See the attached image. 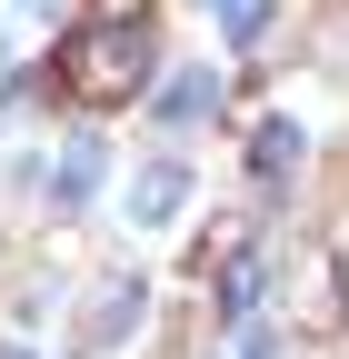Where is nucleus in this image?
Listing matches in <instances>:
<instances>
[{
    "label": "nucleus",
    "mask_w": 349,
    "mask_h": 359,
    "mask_svg": "<svg viewBox=\"0 0 349 359\" xmlns=\"http://www.w3.org/2000/svg\"><path fill=\"white\" fill-rule=\"evenodd\" d=\"M299 150H310V140H299V120H259V130H249V180L280 200L289 170H299Z\"/></svg>",
    "instance_id": "39448f33"
},
{
    "label": "nucleus",
    "mask_w": 349,
    "mask_h": 359,
    "mask_svg": "<svg viewBox=\"0 0 349 359\" xmlns=\"http://www.w3.org/2000/svg\"><path fill=\"white\" fill-rule=\"evenodd\" d=\"M90 20H150V0H90Z\"/></svg>",
    "instance_id": "9d476101"
},
{
    "label": "nucleus",
    "mask_w": 349,
    "mask_h": 359,
    "mask_svg": "<svg viewBox=\"0 0 349 359\" xmlns=\"http://www.w3.org/2000/svg\"><path fill=\"white\" fill-rule=\"evenodd\" d=\"M90 190H100V130H70V140L50 150V180H40V200H50L60 219H80V210H90Z\"/></svg>",
    "instance_id": "7ed1b4c3"
},
{
    "label": "nucleus",
    "mask_w": 349,
    "mask_h": 359,
    "mask_svg": "<svg viewBox=\"0 0 349 359\" xmlns=\"http://www.w3.org/2000/svg\"><path fill=\"white\" fill-rule=\"evenodd\" d=\"M270 11L280 0H210V20H220L230 50H259V40H270Z\"/></svg>",
    "instance_id": "1a4fd4ad"
},
{
    "label": "nucleus",
    "mask_w": 349,
    "mask_h": 359,
    "mask_svg": "<svg viewBox=\"0 0 349 359\" xmlns=\"http://www.w3.org/2000/svg\"><path fill=\"white\" fill-rule=\"evenodd\" d=\"M190 210V170L180 160H150L140 180H130V230H160V219Z\"/></svg>",
    "instance_id": "20e7f679"
},
{
    "label": "nucleus",
    "mask_w": 349,
    "mask_h": 359,
    "mask_svg": "<svg viewBox=\"0 0 349 359\" xmlns=\"http://www.w3.org/2000/svg\"><path fill=\"white\" fill-rule=\"evenodd\" d=\"M249 250H259V219H249V210L210 219V230H200V280H210V269H230V259H249Z\"/></svg>",
    "instance_id": "6e6552de"
},
{
    "label": "nucleus",
    "mask_w": 349,
    "mask_h": 359,
    "mask_svg": "<svg viewBox=\"0 0 349 359\" xmlns=\"http://www.w3.org/2000/svg\"><path fill=\"white\" fill-rule=\"evenodd\" d=\"M150 110H160L170 130H190V120H210V110H220V70H170Z\"/></svg>",
    "instance_id": "0eeeda50"
},
{
    "label": "nucleus",
    "mask_w": 349,
    "mask_h": 359,
    "mask_svg": "<svg viewBox=\"0 0 349 359\" xmlns=\"http://www.w3.org/2000/svg\"><path fill=\"white\" fill-rule=\"evenodd\" d=\"M20 11H30V20H50V11H60V0H20Z\"/></svg>",
    "instance_id": "9b49d317"
},
{
    "label": "nucleus",
    "mask_w": 349,
    "mask_h": 359,
    "mask_svg": "<svg viewBox=\"0 0 349 359\" xmlns=\"http://www.w3.org/2000/svg\"><path fill=\"white\" fill-rule=\"evenodd\" d=\"M140 309H150V280H140V269H120V280H110V290L90 299V349H120Z\"/></svg>",
    "instance_id": "423d86ee"
},
{
    "label": "nucleus",
    "mask_w": 349,
    "mask_h": 359,
    "mask_svg": "<svg viewBox=\"0 0 349 359\" xmlns=\"http://www.w3.org/2000/svg\"><path fill=\"white\" fill-rule=\"evenodd\" d=\"M150 20H80L70 40H60V60H50V80H60V100L80 110V120H110V110H130L150 90Z\"/></svg>",
    "instance_id": "f257e3e1"
},
{
    "label": "nucleus",
    "mask_w": 349,
    "mask_h": 359,
    "mask_svg": "<svg viewBox=\"0 0 349 359\" xmlns=\"http://www.w3.org/2000/svg\"><path fill=\"white\" fill-rule=\"evenodd\" d=\"M280 309H289V339H339L349 330V280H339L329 240L280 250Z\"/></svg>",
    "instance_id": "f03ea898"
},
{
    "label": "nucleus",
    "mask_w": 349,
    "mask_h": 359,
    "mask_svg": "<svg viewBox=\"0 0 349 359\" xmlns=\"http://www.w3.org/2000/svg\"><path fill=\"white\" fill-rule=\"evenodd\" d=\"M0 359H30V349H20V339H0Z\"/></svg>",
    "instance_id": "f8f14e48"
}]
</instances>
